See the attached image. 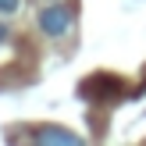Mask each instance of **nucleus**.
I'll use <instances>...</instances> for the list:
<instances>
[{"label": "nucleus", "mask_w": 146, "mask_h": 146, "mask_svg": "<svg viewBox=\"0 0 146 146\" xmlns=\"http://www.w3.org/2000/svg\"><path fill=\"white\" fill-rule=\"evenodd\" d=\"M18 4H21V0H0V14H11V11H18Z\"/></svg>", "instance_id": "nucleus-3"}, {"label": "nucleus", "mask_w": 146, "mask_h": 146, "mask_svg": "<svg viewBox=\"0 0 146 146\" xmlns=\"http://www.w3.org/2000/svg\"><path fill=\"white\" fill-rule=\"evenodd\" d=\"M71 25H75V14L68 11V7H46V11H39V29L46 36H54V39H61V36L71 32Z\"/></svg>", "instance_id": "nucleus-1"}, {"label": "nucleus", "mask_w": 146, "mask_h": 146, "mask_svg": "<svg viewBox=\"0 0 146 146\" xmlns=\"http://www.w3.org/2000/svg\"><path fill=\"white\" fill-rule=\"evenodd\" d=\"M4 39H7V25L0 21V43H4Z\"/></svg>", "instance_id": "nucleus-4"}, {"label": "nucleus", "mask_w": 146, "mask_h": 146, "mask_svg": "<svg viewBox=\"0 0 146 146\" xmlns=\"http://www.w3.org/2000/svg\"><path fill=\"white\" fill-rule=\"evenodd\" d=\"M32 146H86V139L61 125H39L32 128Z\"/></svg>", "instance_id": "nucleus-2"}]
</instances>
